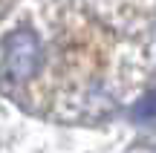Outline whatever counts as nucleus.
I'll return each mask as SVG.
<instances>
[{
	"label": "nucleus",
	"mask_w": 156,
	"mask_h": 153,
	"mask_svg": "<svg viewBox=\"0 0 156 153\" xmlns=\"http://www.w3.org/2000/svg\"><path fill=\"white\" fill-rule=\"evenodd\" d=\"M6 67H9L12 78L23 81L38 69V40L32 32H15L6 43Z\"/></svg>",
	"instance_id": "f257e3e1"
}]
</instances>
